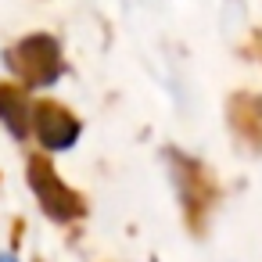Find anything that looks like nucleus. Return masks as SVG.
Returning a JSON list of instances; mask_svg holds the SVG:
<instances>
[{"mask_svg":"<svg viewBox=\"0 0 262 262\" xmlns=\"http://www.w3.org/2000/svg\"><path fill=\"white\" fill-rule=\"evenodd\" d=\"M8 65L29 86H51L61 76V47L54 36H26L18 47L8 51Z\"/></svg>","mask_w":262,"mask_h":262,"instance_id":"obj_1","label":"nucleus"},{"mask_svg":"<svg viewBox=\"0 0 262 262\" xmlns=\"http://www.w3.org/2000/svg\"><path fill=\"white\" fill-rule=\"evenodd\" d=\"M29 183H33L40 205L47 208V215H54V219H76V215L86 212V208H83V198L72 194V190L58 180V172L51 169L47 158H33V162H29Z\"/></svg>","mask_w":262,"mask_h":262,"instance_id":"obj_2","label":"nucleus"},{"mask_svg":"<svg viewBox=\"0 0 262 262\" xmlns=\"http://www.w3.org/2000/svg\"><path fill=\"white\" fill-rule=\"evenodd\" d=\"M29 129H36L40 144L47 151H65L76 144L79 137V122L72 112H65L61 104L54 101H36L33 104V115H29Z\"/></svg>","mask_w":262,"mask_h":262,"instance_id":"obj_3","label":"nucleus"},{"mask_svg":"<svg viewBox=\"0 0 262 262\" xmlns=\"http://www.w3.org/2000/svg\"><path fill=\"white\" fill-rule=\"evenodd\" d=\"M29 115H33V101L26 97V90L0 86V119L11 126L15 137H26L29 133Z\"/></svg>","mask_w":262,"mask_h":262,"instance_id":"obj_4","label":"nucleus"},{"mask_svg":"<svg viewBox=\"0 0 262 262\" xmlns=\"http://www.w3.org/2000/svg\"><path fill=\"white\" fill-rule=\"evenodd\" d=\"M233 126L251 144H262V97H251V101L233 104Z\"/></svg>","mask_w":262,"mask_h":262,"instance_id":"obj_5","label":"nucleus"},{"mask_svg":"<svg viewBox=\"0 0 262 262\" xmlns=\"http://www.w3.org/2000/svg\"><path fill=\"white\" fill-rule=\"evenodd\" d=\"M0 262H11V258H0Z\"/></svg>","mask_w":262,"mask_h":262,"instance_id":"obj_6","label":"nucleus"}]
</instances>
